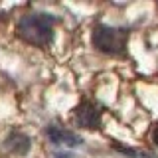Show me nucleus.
I'll use <instances>...</instances> for the list:
<instances>
[{
  "mask_svg": "<svg viewBox=\"0 0 158 158\" xmlns=\"http://www.w3.org/2000/svg\"><path fill=\"white\" fill-rule=\"evenodd\" d=\"M53 22L56 20L48 14H30V16L20 18L16 32L24 42L44 48L48 44H52L53 40Z\"/></svg>",
  "mask_w": 158,
  "mask_h": 158,
  "instance_id": "obj_1",
  "label": "nucleus"
},
{
  "mask_svg": "<svg viewBox=\"0 0 158 158\" xmlns=\"http://www.w3.org/2000/svg\"><path fill=\"white\" fill-rule=\"evenodd\" d=\"M128 32L121 28H111L99 24L93 30V46L103 53H125Z\"/></svg>",
  "mask_w": 158,
  "mask_h": 158,
  "instance_id": "obj_2",
  "label": "nucleus"
},
{
  "mask_svg": "<svg viewBox=\"0 0 158 158\" xmlns=\"http://www.w3.org/2000/svg\"><path fill=\"white\" fill-rule=\"evenodd\" d=\"M73 123L83 128H97L101 125V113H99V109L93 103L83 101L73 111Z\"/></svg>",
  "mask_w": 158,
  "mask_h": 158,
  "instance_id": "obj_3",
  "label": "nucleus"
},
{
  "mask_svg": "<svg viewBox=\"0 0 158 158\" xmlns=\"http://www.w3.org/2000/svg\"><path fill=\"white\" fill-rule=\"evenodd\" d=\"M48 136L52 138V142H56V144L65 142V144H69V146H79V144L83 142L81 138H79L77 135H73L71 131H65V128L56 127V125L48 127Z\"/></svg>",
  "mask_w": 158,
  "mask_h": 158,
  "instance_id": "obj_4",
  "label": "nucleus"
},
{
  "mask_svg": "<svg viewBox=\"0 0 158 158\" xmlns=\"http://www.w3.org/2000/svg\"><path fill=\"white\" fill-rule=\"evenodd\" d=\"M6 148L10 152H16V154H26L30 150V138L24 135V132H10L6 138Z\"/></svg>",
  "mask_w": 158,
  "mask_h": 158,
  "instance_id": "obj_5",
  "label": "nucleus"
},
{
  "mask_svg": "<svg viewBox=\"0 0 158 158\" xmlns=\"http://www.w3.org/2000/svg\"><path fill=\"white\" fill-rule=\"evenodd\" d=\"M115 150H118V152H125V154H128V156H142V158H154V156H150V154H146V152H140V150H131V148H125V146H118V144H115Z\"/></svg>",
  "mask_w": 158,
  "mask_h": 158,
  "instance_id": "obj_6",
  "label": "nucleus"
},
{
  "mask_svg": "<svg viewBox=\"0 0 158 158\" xmlns=\"http://www.w3.org/2000/svg\"><path fill=\"white\" fill-rule=\"evenodd\" d=\"M152 142H154V144L158 146V125L152 128Z\"/></svg>",
  "mask_w": 158,
  "mask_h": 158,
  "instance_id": "obj_7",
  "label": "nucleus"
}]
</instances>
